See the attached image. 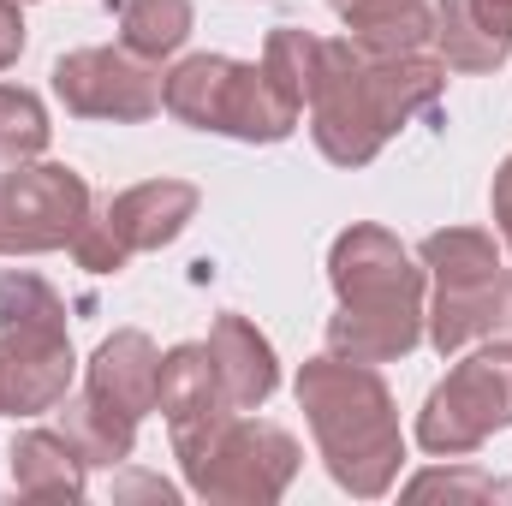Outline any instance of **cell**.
I'll list each match as a JSON object with an SVG mask.
<instances>
[{
  "instance_id": "obj_19",
  "label": "cell",
  "mask_w": 512,
  "mask_h": 506,
  "mask_svg": "<svg viewBox=\"0 0 512 506\" xmlns=\"http://www.w3.org/2000/svg\"><path fill=\"white\" fill-rule=\"evenodd\" d=\"M120 48H131L137 60H167L185 48L191 36V0H120Z\"/></svg>"
},
{
  "instance_id": "obj_30",
  "label": "cell",
  "mask_w": 512,
  "mask_h": 506,
  "mask_svg": "<svg viewBox=\"0 0 512 506\" xmlns=\"http://www.w3.org/2000/svg\"><path fill=\"white\" fill-rule=\"evenodd\" d=\"M507 501H512V483H507Z\"/></svg>"
},
{
  "instance_id": "obj_15",
  "label": "cell",
  "mask_w": 512,
  "mask_h": 506,
  "mask_svg": "<svg viewBox=\"0 0 512 506\" xmlns=\"http://www.w3.org/2000/svg\"><path fill=\"white\" fill-rule=\"evenodd\" d=\"M304 120V102L256 60L245 66L239 60V78H233V96H227V137H239V143H280V137H292Z\"/></svg>"
},
{
  "instance_id": "obj_27",
  "label": "cell",
  "mask_w": 512,
  "mask_h": 506,
  "mask_svg": "<svg viewBox=\"0 0 512 506\" xmlns=\"http://www.w3.org/2000/svg\"><path fill=\"white\" fill-rule=\"evenodd\" d=\"M489 209H495V227H501V239H507V251H512V155L501 161V173H495Z\"/></svg>"
},
{
  "instance_id": "obj_28",
  "label": "cell",
  "mask_w": 512,
  "mask_h": 506,
  "mask_svg": "<svg viewBox=\"0 0 512 506\" xmlns=\"http://www.w3.org/2000/svg\"><path fill=\"white\" fill-rule=\"evenodd\" d=\"M0 417H6V381H0Z\"/></svg>"
},
{
  "instance_id": "obj_16",
  "label": "cell",
  "mask_w": 512,
  "mask_h": 506,
  "mask_svg": "<svg viewBox=\"0 0 512 506\" xmlns=\"http://www.w3.org/2000/svg\"><path fill=\"white\" fill-rule=\"evenodd\" d=\"M239 60L227 54H191L161 78V108L191 131H221L227 126V96H233Z\"/></svg>"
},
{
  "instance_id": "obj_9",
  "label": "cell",
  "mask_w": 512,
  "mask_h": 506,
  "mask_svg": "<svg viewBox=\"0 0 512 506\" xmlns=\"http://www.w3.org/2000/svg\"><path fill=\"white\" fill-rule=\"evenodd\" d=\"M54 96L78 120L137 126L161 114V72L155 60H137L131 48H78L54 60Z\"/></svg>"
},
{
  "instance_id": "obj_23",
  "label": "cell",
  "mask_w": 512,
  "mask_h": 506,
  "mask_svg": "<svg viewBox=\"0 0 512 506\" xmlns=\"http://www.w3.org/2000/svg\"><path fill=\"white\" fill-rule=\"evenodd\" d=\"M328 6L346 18L352 36L382 30V24H399V18H411V12H429V0H328Z\"/></svg>"
},
{
  "instance_id": "obj_26",
  "label": "cell",
  "mask_w": 512,
  "mask_h": 506,
  "mask_svg": "<svg viewBox=\"0 0 512 506\" xmlns=\"http://www.w3.org/2000/svg\"><path fill=\"white\" fill-rule=\"evenodd\" d=\"M18 54H24V6L0 0V72L18 66Z\"/></svg>"
},
{
  "instance_id": "obj_22",
  "label": "cell",
  "mask_w": 512,
  "mask_h": 506,
  "mask_svg": "<svg viewBox=\"0 0 512 506\" xmlns=\"http://www.w3.org/2000/svg\"><path fill=\"white\" fill-rule=\"evenodd\" d=\"M72 256H78V268H90V274H120V268L131 262V251L120 245V233L108 227L102 209H90L84 227L72 233Z\"/></svg>"
},
{
  "instance_id": "obj_5",
  "label": "cell",
  "mask_w": 512,
  "mask_h": 506,
  "mask_svg": "<svg viewBox=\"0 0 512 506\" xmlns=\"http://www.w3.org/2000/svg\"><path fill=\"white\" fill-rule=\"evenodd\" d=\"M298 441L280 429V423H262V417H227L197 453H185V483L191 495L221 506H268L280 501L298 477Z\"/></svg>"
},
{
  "instance_id": "obj_11",
  "label": "cell",
  "mask_w": 512,
  "mask_h": 506,
  "mask_svg": "<svg viewBox=\"0 0 512 506\" xmlns=\"http://www.w3.org/2000/svg\"><path fill=\"white\" fill-rule=\"evenodd\" d=\"M429 42L447 72H501L512 54V0H441Z\"/></svg>"
},
{
  "instance_id": "obj_24",
  "label": "cell",
  "mask_w": 512,
  "mask_h": 506,
  "mask_svg": "<svg viewBox=\"0 0 512 506\" xmlns=\"http://www.w3.org/2000/svg\"><path fill=\"white\" fill-rule=\"evenodd\" d=\"M435 489H447V495H501V501H507V483H489V477H477V471H465V477H447V471L411 477V495H435Z\"/></svg>"
},
{
  "instance_id": "obj_1",
  "label": "cell",
  "mask_w": 512,
  "mask_h": 506,
  "mask_svg": "<svg viewBox=\"0 0 512 506\" xmlns=\"http://www.w3.org/2000/svg\"><path fill=\"white\" fill-rule=\"evenodd\" d=\"M447 90L441 54H370L352 36L328 42L310 90V137L334 167H370L405 120L435 114Z\"/></svg>"
},
{
  "instance_id": "obj_13",
  "label": "cell",
  "mask_w": 512,
  "mask_h": 506,
  "mask_svg": "<svg viewBox=\"0 0 512 506\" xmlns=\"http://www.w3.org/2000/svg\"><path fill=\"white\" fill-rule=\"evenodd\" d=\"M155 376H161V352L149 334L137 328H120L114 340L96 346L90 358V376H84V393L108 411H126L143 423V411H155Z\"/></svg>"
},
{
  "instance_id": "obj_10",
  "label": "cell",
  "mask_w": 512,
  "mask_h": 506,
  "mask_svg": "<svg viewBox=\"0 0 512 506\" xmlns=\"http://www.w3.org/2000/svg\"><path fill=\"white\" fill-rule=\"evenodd\" d=\"M155 411L167 417L173 459L197 453V447H203V441L233 417V399H227V387H221V370H215L209 346H173V352H161Z\"/></svg>"
},
{
  "instance_id": "obj_8",
  "label": "cell",
  "mask_w": 512,
  "mask_h": 506,
  "mask_svg": "<svg viewBox=\"0 0 512 506\" xmlns=\"http://www.w3.org/2000/svg\"><path fill=\"white\" fill-rule=\"evenodd\" d=\"M90 215L84 173L60 161H12L0 173V256H42L72 245Z\"/></svg>"
},
{
  "instance_id": "obj_2",
  "label": "cell",
  "mask_w": 512,
  "mask_h": 506,
  "mask_svg": "<svg viewBox=\"0 0 512 506\" xmlns=\"http://www.w3.org/2000/svg\"><path fill=\"white\" fill-rule=\"evenodd\" d=\"M328 280L340 310L328 316V352L352 364H393L423 346V268L411 251L376 227L358 221L334 239Z\"/></svg>"
},
{
  "instance_id": "obj_14",
  "label": "cell",
  "mask_w": 512,
  "mask_h": 506,
  "mask_svg": "<svg viewBox=\"0 0 512 506\" xmlns=\"http://www.w3.org/2000/svg\"><path fill=\"white\" fill-rule=\"evenodd\" d=\"M203 346H209V358L221 370V387H227L233 411L268 405V393L280 387V364H274V346L256 334L251 316H215V328H209Z\"/></svg>"
},
{
  "instance_id": "obj_17",
  "label": "cell",
  "mask_w": 512,
  "mask_h": 506,
  "mask_svg": "<svg viewBox=\"0 0 512 506\" xmlns=\"http://www.w3.org/2000/svg\"><path fill=\"white\" fill-rule=\"evenodd\" d=\"M12 489L30 501H78L84 495V453L60 429H24L12 441Z\"/></svg>"
},
{
  "instance_id": "obj_6",
  "label": "cell",
  "mask_w": 512,
  "mask_h": 506,
  "mask_svg": "<svg viewBox=\"0 0 512 506\" xmlns=\"http://www.w3.org/2000/svg\"><path fill=\"white\" fill-rule=\"evenodd\" d=\"M512 423V346L495 340L471 358H459L447 381L429 387L423 411H417V447L435 459H465L477 453L489 435H501Z\"/></svg>"
},
{
  "instance_id": "obj_25",
  "label": "cell",
  "mask_w": 512,
  "mask_h": 506,
  "mask_svg": "<svg viewBox=\"0 0 512 506\" xmlns=\"http://www.w3.org/2000/svg\"><path fill=\"white\" fill-rule=\"evenodd\" d=\"M483 340H507L512 346V274H501L489 286V304H483Z\"/></svg>"
},
{
  "instance_id": "obj_29",
  "label": "cell",
  "mask_w": 512,
  "mask_h": 506,
  "mask_svg": "<svg viewBox=\"0 0 512 506\" xmlns=\"http://www.w3.org/2000/svg\"><path fill=\"white\" fill-rule=\"evenodd\" d=\"M12 6H30V0H12Z\"/></svg>"
},
{
  "instance_id": "obj_18",
  "label": "cell",
  "mask_w": 512,
  "mask_h": 506,
  "mask_svg": "<svg viewBox=\"0 0 512 506\" xmlns=\"http://www.w3.org/2000/svg\"><path fill=\"white\" fill-rule=\"evenodd\" d=\"M60 435L84 453V465H126L131 447H137V417L96 405L90 393H78V399L66 393L60 399Z\"/></svg>"
},
{
  "instance_id": "obj_3",
  "label": "cell",
  "mask_w": 512,
  "mask_h": 506,
  "mask_svg": "<svg viewBox=\"0 0 512 506\" xmlns=\"http://www.w3.org/2000/svg\"><path fill=\"white\" fill-rule=\"evenodd\" d=\"M298 405L304 423L316 435V453L328 465V477L358 495L376 501L399 483L405 465V435H399V405L376 376V364H352V358H310L298 370Z\"/></svg>"
},
{
  "instance_id": "obj_7",
  "label": "cell",
  "mask_w": 512,
  "mask_h": 506,
  "mask_svg": "<svg viewBox=\"0 0 512 506\" xmlns=\"http://www.w3.org/2000/svg\"><path fill=\"white\" fill-rule=\"evenodd\" d=\"M417 262L435 274V304L423 316V340L441 358H453L471 340H483V304H489V286L501 280V251L477 227H447L417 245Z\"/></svg>"
},
{
  "instance_id": "obj_4",
  "label": "cell",
  "mask_w": 512,
  "mask_h": 506,
  "mask_svg": "<svg viewBox=\"0 0 512 506\" xmlns=\"http://www.w3.org/2000/svg\"><path fill=\"white\" fill-rule=\"evenodd\" d=\"M72 334H66V298L30 274H0V381H6V417H42L60 411L72 393Z\"/></svg>"
},
{
  "instance_id": "obj_21",
  "label": "cell",
  "mask_w": 512,
  "mask_h": 506,
  "mask_svg": "<svg viewBox=\"0 0 512 506\" xmlns=\"http://www.w3.org/2000/svg\"><path fill=\"white\" fill-rule=\"evenodd\" d=\"M48 149V108L24 84H0V161H36Z\"/></svg>"
},
{
  "instance_id": "obj_12",
  "label": "cell",
  "mask_w": 512,
  "mask_h": 506,
  "mask_svg": "<svg viewBox=\"0 0 512 506\" xmlns=\"http://www.w3.org/2000/svg\"><path fill=\"white\" fill-rule=\"evenodd\" d=\"M102 215H108V227L120 233V245L131 256L161 251L197 221V185H185V179H143V185L120 191Z\"/></svg>"
},
{
  "instance_id": "obj_20",
  "label": "cell",
  "mask_w": 512,
  "mask_h": 506,
  "mask_svg": "<svg viewBox=\"0 0 512 506\" xmlns=\"http://www.w3.org/2000/svg\"><path fill=\"white\" fill-rule=\"evenodd\" d=\"M322 54H328V42L322 36H310V30H292V24H280V30H268V42H262V66L310 108V90H316V78H322Z\"/></svg>"
}]
</instances>
